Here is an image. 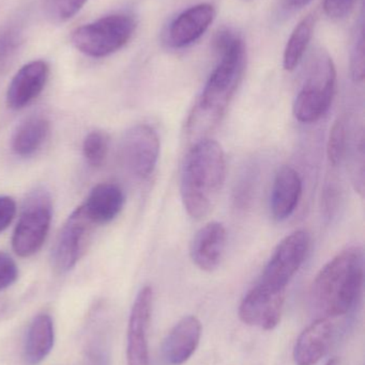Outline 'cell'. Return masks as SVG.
<instances>
[{
    "label": "cell",
    "instance_id": "6da1fadb",
    "mask_svg": "<svg viewBox=\"0 0 365 365\" xmlns=\"http://www.w3.org/2000/svg\"><path fill=\"white\" fill-rule=\"evenodd\" d=\"M221 59L210 75L194 111L191 115L189 128L193 130L212 128L222 119L233 100L246 68V47L244 41L235 32L223 30L214 40Z\"/></svg>",
    "mask_w": 365,
    "mask_h": 365
},
{
    "label": "cell",
    "instance_id": "7a4b0ae2",
    "mask_svg": "<svg viewBox=\"0 0 365 365\" xmlns=\"http://www.w3.org/2000/svg\"><path fill=\"white\" fill-rule=\"evenodd\" d=\"M226 179V158L220 143L199 139L184 158L180 193L191 218L201 220L211 212Z\"/></svg>",
    "mask_w": 365,
    "mask_h": 365
},
{
    "label": "cell",
    "instance_id": "3957f363",
    "mask_svg": "<svg viewBox=\"0 0 365 365\" xmlns=\"http://www.w3.org/2000/svg\"><path fill=\"white\" fill-rule=\"evenodd\" d=\"M364 279V250L359 247L345 249L315 278L311 289L313 306L328 317L346 314L361 294Z\"/></svg>",
    "mask_w": 365,
    "mask_h": 365
},
{
    "label": "cell",
    "instance_id": "277c9868",
    "mask_svg": "<svg viewBox=\"0 0 365 365\" xmlns=\"http://www.w3.org/2000/svg\"><path fill=\"white\" fill-rule=\"evenodd\" d=\"M336 70L331 58L319 53L311 61L306 81L294 103V115L302 123L319 121L329 110L336 94Z\"/></svg>",
    "mask_w": 365,
    "mask_h": 365
},
{
    "label": "cell",
    "instance_id": "5b68a950",
    "mask_svg": "<svg viewBox=\"0 0 365 365\" xmlns=\"http://www.w3.org/2000/svg\"><path fill=\"white\" fill-rule=\"evenodd\" d=\"M135 29L136 21L131 15H107L75 29L71 43L88 57H106L122 48L131 40Z\"/></svg>",
    "mask_w": 365,
    "mask_h": 365
},
{
    "label": "cell",
    "instance_id": "8992f818",
    "mask_svg": "<svg viewBox=\"0 0 365 365\" xmlns=\"http://www.w3.org/2000/svg\"><path fill=\"white\" fill-rule=\"evenodd\" d=\"M51 200L44 189H36L26 197L21 217L12 236L14 252L29 257L40 250L51 222Z\"/></svg>",
    "mask_w": 365,
    "mask_h": 365
},
{
    "label": "cell",
    "instance_id": "52a82bcc",
    "mask_svg": "<svg viewBox=\"0 0 365 365\" xmlns=\"http://www.w3.org/2000/svg\"><path fill=\"white\" fill-rule=\"evenodd\" d=\"M310 248V236L306 231L294 232L276 246L268 261L259 283L285 292L302 264L306 261Z\"/></svg>",
    "mask_w": 365,
    "mask_h": 365
},
{
    "label": "cell",
    "instance_id": "ba28073f",
    "mask_svg": "<svg viewBox=\"0 0 365 365\" xmlns=\"http://www.w3.org/2000/svg\"><path fill=\"white\" fill-rule=\"evenodd\" d=\"M120 158L124 168L139 180L154 175L160 158L158 133L147 124H137L126 130L120 145Z\"/></svg>",
    "mask_w": 365,
    "mask_h": 365
},
{
    "label": "cell",
    "instance_id": "9c48e42d",
    "mask_svg": "<svg viewBox=\"0 0 365 365\" xmlns=\"http://www.w3.org/2000/svg\"><path fill=\"white\" fill-rule=\"evenodd\" d=\"M94 225L81 205L68 217L51 250V262L56 270L66 272L76 265L85 252Z\"/></svg>",
    "mask_w": 365,
    "mask_h": 365
},
{
    "label": "cell",
    "instance_id": "30bf717a",
    "mask_svg": "<svg viewBox=\"0 0 365 365\" xmlns=\"http://www.w3.org/2000/svg\"><path fill=\"white\" fill-rule=\"evenodd\" d=\"M284 299L285 292L257 283L242 299L239 307L240 319L253 327L274 329L280 323Z\"/></svg>",
    "mask_w": 365,
    "mask_h": 365
},
{
    "label": "cell",
    "instance_id": "8fae6325",
    "mask_svg": "<svg viewBox=\"0 0 365 365\" xmlns=\"http://www.w3.org/2000/svg\"><path fill=\"white\" fill-rule=\"evenodd\" d=\"M154 291L145 287L139 291L131 310L128 327L126 357L129 365H148V329L151 319Z\"/></svg>",
    "mask_w": 365,
    "mask_h": 365
},
{
    "label": "cell",
    "instance_id": "7c38bea8",
    "mask_svg": "<svg viewBox=\"0 0 365 365\" xmlns=\"http://www.w3.org/2000/svg\"><path fill=\"white\" fill-rule=\"evenodd\" d=\"M49 75V64L43 60L25 64L9 85L6 92L8 106L14 110L25 108L40 96L46 85Z\"/></svg>",
    "mask_w": 365,
    "mask_h": 365
},
{
    "label": "cell",
    "instance_id": "4fadbf2b",
    "mask_svg": "<svg viewBox=\"0 0 365 365\" xmlns=\"http://www.w3.org/2000/svg\"><path fill=\"white\" fill-rule=\"evenodd\" d=\"M226 229L222 223H207L193 238L190 255L193 263L204 272L216 270L222 261L226 247Z\"/></svg>",
    "mask_w": 365,
    "mask_h": 365
},
{
    "label": "cell",
    "instance_id": "5bb4252c",
    "mask_svg": "<svg viewBox=\"0 0 365 365\" xmlns=\"http://www.w3.org/2000/svg\"><path fill=\"white\" fill-rule=\"evenodd\" d=\"M201 336L199 319L192 315L184 317L171 329L163 343V359L169 365L184 364L196 351Z\"/></svg>",
    "mask_w": 365,
    "mask_h": 365
},
{
    "label": "cell",
    "instance_id": "9a60e30c",
    "mask_svg": "<svg viewBox=\"0 0 365 365\" xmlns=\"http://www.w3.org/2000/svg\"><path fill=\"white\" fill-rule=\"evenodd\" d=\"M216 9L210 4H201L182 12L169 27V42L182 48L196 42L211 25Z\"/></svg>",
    "mask_w": 365,
    "mask_h": 365
},
{
    "label": "cell",
    "instance_id": "2e32d148",
    "mask_svg": "<svg viewBox=\"0 0 365 365\" xmlns=\"http://www.w3.org/2000/svg\"><path fill=\"white\" fill-rule=\"evenodd\" d=\"M302 181L299 173L289 166L279 169L270 195V210L276 220L289 218L299 204Z\"/></svg>",
    "mask_w": 365,
    "mask_h": 365
},
{
    "label": "cell",
    "instance_id": "e0dca14e",
    "mask_svg": "<svg viewBox=\"0 0 365 365\" xmlns=\"http://www.w3.org/2000/svg\"><path fill=\"white\" fill-rule=\"evenodd\" d=\"M334 327L327 317L313 322L302 331L294 349L296 365H316L331 344Z\"/></svg>",
    "mask_w": 365,
    "mask_h": 365
},
{
    "label": "cell",
    "instance_id": "ac0fdd59",
    "mask_svg": "<svg viewBox=\"0 0 365 365\" xmlns=\"http://www.w3.org/2000/svg\"><path fill=\"white\" fill-rule=\"evenodd\" d=\"M124 204L121 188L111 182H102L90 191L81 207L94 225H106L120 214Z\"/></svg>",
    "mask_w": 365,
    "mask_h": 365
},
{
    "label": "cell",
    "instance_id": "d6986e66",
    "mask_svg": "<svg viewBox=\"0 0 365 365\" xmlns=\"http://www.w3.org/2000/svg\"><path fill=\"white\" fill-rule=\"evenodd\" d=\"M55 342L54 322L49 314L34 317L26 334L24 360L26 365L42 364L51 354Z\"/></svg>",
    "mask_w": 365,
    "mask_h": 365
},
{
    "label": "cell",
    "instance_id": "ffe728a7",
    "mask_svg": "<svg viewBox=\"0 0 365 365\" xmlns=\"http://www.w3.org/2000/svg\"><path fill=\"white\" fill-rule=\"evenodd\" d=\"M49 134V122L41 115H31L21 122L12 137V150L16 155L29 158L39 151Z\"/></svg>",
    "mask_w": 365,
    "mask_h": 365
},
{
    "label": "cell",
    "instance_id": "44dd1931",
    "mask_svg": "<svg viewBox=\"0 0 365 365\" xmlns=\"http://www.w3.org/2000/svg\"><path fill=\"white\" fill-rule=\"evenodd\" d=\"M315 17L308 15L304 17L289 36L285 47L283 66L286 71H294L304 58L314 32Z\"/></svg>",
    "mask_w": 365,
    "mask_h": 365
},
{
    "label": "cell",
    "instance_id": "7402d4cb",
    "mask_svg": "<svg viewBox=\"0 0 365 365\" xmlns=\"http://www.w3.org/2000/svg\"><path fill=\"white\" fill-rule=\"evenodd\" d=\"M349 147V130L346 121L339 118L331 130H330L329 139H328L327 155L330 164L338 167L344 160Z\"/></svg>",
    "mask_w": 365,
    "mask_h": 365
},
{
    "label": "cell",
    "instance_id": "603a6c76",
    "mask_svg": "<svg viewBox=\"0 0 365 365\" xmlns=\"http://www.w3.org/2000/svg\"><path fill=\"white\" fill-rule=\"evenodd\" d=\"M109 139L105 133L94 130L86 136L83 143V154L86 162L92 167L104 164L109 153Z\"/></svg>",
    "mask_w": 365,
    "mask_h": 365
},
{
    "label": "cell",
    "instance_id": "cb8c5ba5",
    "mask_svg": "<svg viewBox=\"0 0 365 365\" xmlns=\"http://www.w3.org/2000/svg\"><path fill=\"white\" fill-rule=\"evenodd\" d=\"M88 0H46L45 10L49 19L56 23H64L74 17Z\"/></svg>",
    "mask_w": 365,
    "mask_h": 365
},
{
    "label": "cell",
    "instance_id": "d4e9b609",
    "mask_svg": "<svg viewBox=\"0 0 365 365\" xmlns=\"http://www.w3.org/2000/svg\"><path fill=\"white\" fill-rule=\"evenodd\" d=\"M103 341L104 339L96 328L94 330L91 340L88 341L84 365H109V353Z\"/></svg>",
    "mask_w": 365,
    "mask_h": 365
},
{
    "label": "cell",
    "instance_id": "484cf974",
    "mask_svg": "<svg viewBox=\"0 0 365 365\" xmlns=\"http://www.w3.org/2000/svg\"><path fill=\"white\" fill-rule=\"evenodd\" d=\"M351 74L355 83H362L365 76L364 30L361 24L351 53Z\"/></svg>",
    "mask_w": 365,
    "mask_h": 365
},
{
    "label": "cell",
    "instance_id": "4316f807",
    "mask_svg": "<svg viewBox=\"0 0 365 365\" xmlns=\"http://www.w3.org/2000/svg\"><path fill=\"white\" fill-rule=\"evenodd\" d=\"M21 44V34L14 28L0 31V68L13 57Z\"/></svg>",
    "mask_w": 365,
    "mask_h": 365
},
{
    "label": "cell",
    "instance_id": "83f0119b",
    "mask_svg": "<svg viewBox=\"0 0 365 365\" xmlns=\"http://www.w3.org/2000/svg\"><path fill=\"white\" fill-rule=\"evenodd\" d=\"M19 269L10 255L0 251V291L8 289L16 281Z\"/></svg>",
    "mask_w": 365,
    "mask_h": 365
},
{
    "label": "cell",
    "instance_id": "f1b7e54d",
    "mask_svg": "<svg viewBox=\"0 0 365 365\" xmlns=\"http://www.w3.org/2000/svg\"><path fill=\"white\" fill-rule=\"evenodd\" d=\"M356 0H325L324 9L332 19H344L355 4Z\"/></svg>",
    "mask_w": 365,
    "mask_h": 365
},
{
    "label": "cell",
    "instance_id": "f546056e",
    "mask_svg": "<svg viewBox=\"0 0 365 365\" xmlns=\"http://www.w3.org/2000/svg\"><path fill=\"white\" fill-rule=\"evenodd\" d=\"M16 214V204L8 195H0V233L4 232L14 219Z\"/></svg>",
    "mask_w": 365,
    "mask_h": 365
},
{
    "label": "cell",
    "instance_id": "4dcf8cb0",
    "mask_svg": "<svg viewBox=\"0 0 365 365\" xmlns=\"http://www.w3.org/2000/svg\"><path fill=\"white\" fill-rule=\"evenodd\" d=\"M312 0H289L291 6L296 9H301L310 4Z\"/></svg>",
    "mask_w": 365,
    "mask_h": 365
},
{
    "label": "cell",
    "instance_id": "1f68e13d",
    "mask_svg": "<svg viewBox=\"0 0 365 365\" xmlns=\"http://www.w3.org/2000/svg\"><path fill=\"white\" fill-rule=\"evenodd\" d=\"M326 365H340L339 364V360L336 359V358H334V359H330L329 361L326 364Z\"/></svg>",
    "mask_w": 365,
    "mask_h": 365
}]
</instances>
